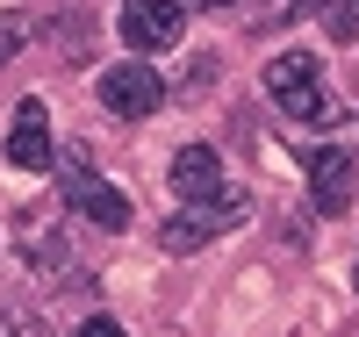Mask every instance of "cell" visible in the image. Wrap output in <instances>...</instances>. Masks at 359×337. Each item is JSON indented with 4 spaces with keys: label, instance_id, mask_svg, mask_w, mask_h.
Returning a JSON list of instances; mask_svg holds the SVG:
<instances>
[{
    "label": "cell",
    "instance_id": "cell-1",
    "mask_svg": "<svg viewBox=\"0 0 359 337\" xmlns=\"http://www.w3.org/2000/svg\"><path fill=\"white\" fill-rule=\"evenodd\" d=\"M266 94H273L294 122H316V130H331V122H338V101H331V86H323V72H316L309 50L266 57Z\"/></svg>",
    "mask_w": 359,
    "mask_h": 337
},
{
    "label": "cell",
    "instance_id": "cell-2",
    "mask_svg": "<svg viewBox=\"0 0 359 337\" xmlns=\"http://www.w3.org/2000/svg\"><path fill=\"white\" fill-rule=\"evenodd\" d=\"M50 165H57V158H50ZM57 187H65V201H72L94 230H130V194H123V187H108V179H94L79 151L57 165Z\"/></svg>",
    "mask_w": 359,
    "mask_h": 337
},
{
    "label": "cell",
    "instance_id": "cell-3",
    "mask_svg": "<svg viewBox=\"0 0 359 337\" xmlns=\"http://www.w3.org/2000/svg\"><path fill=\"white\" fill-rule=\"evenodd\" d=\"M245 216H252V201H245V194L230 187L223 201H194L187 216H165V230H158V244H165V252H201L208 237H223L230 223H245Z\"/></svg>",
    "mask_w": 359,
    "mask_h": 337
},
{
    "label": "cell",
    "instance_id": "cell-4",
    "mask_svg": "<svg viewBox=\"0 0 359 337\" xmlns=\"http://www.w3.org/2000/svg\"><path fill=\"white\" fill-rule=\"evenodd\" d=\"M158 101H165V79L144 65V57H123V65L101 72V108H108V115L144 122V115H158Z\"/></svg>",
    "mask_w": 359,
    "mask_h": 337
},
{
    "label": "cell",
    "instance_id": "cell-5",
    "mask_svg": "<svg viewBox=\"0 0 359 337\" xmlns=\"http://www.w3.org/2000/svg\"><path fill=\"white\" fill-rule=\"evenodd\" d=\"M180 36H187V8H180V0H123V43L137 57L172 50Z\"/></svg>",
    "mask_w": 359,
    "mask_h": 337
},
{
    "label": "cell",
    "instance_id": "cell-6",
    "mask_svg": "<svg viewBox=\"0 0 359 337\" xmlns=\"http://www.w3.org/2000/svg\"><path fill=\"white\" fill-rule=\"evenodd\" d=\"M50 108L43 101H22L15 108V130H8V165L15 172H50Z\"/></svg>",
    "mask_w": 359,
    "mask_h": 337
},
{
    "label": "cell",
    "instance_id": "cell-7",
    "mask_svg": "<svg viewBox=\"0 0 359 337\" xmlns=\"http://www.w3.org/2000/svg\"><path fill=\"white\" fill-rule=\"evenodd\" d=\"M172 194H180V201H223V194H230V172H223V158H216L208 144L172 151Z\"/></svg>",
    "mask_w": 359,
    "mask_h": 337
},
{
    "label": "cell",
    "instance_id": "cell-8",
    "mask_svg": "<svg viewBox=\"0 0 359 337\" xmlns=\"http://www.w3.org/2000/svg\"><path fill=\"white\" fill-rule=\"evenodd\" d=\"M352 187H359V179H352V158H345V151H316V158H309V194H316L323 216H345V208H352Z\"/></svg>",
    "mask_w": 359,
    "mask_h": 337
},
{
    "label": "cell",
    "instance_id": "cell-9",
    "mask_svg": "<svg viewBox=\"0 0 359 337\" xmlns=\"http://www.w3.org/2000/svg\"><path fill=\"white\" fill-rule=\"evenodd\" d=\"M22 252H29L36 273H65L72 266V244H65V230L50 223V208H29V216H22Z\"/></svg>",
    "mask_w": 359,
    "mask_h": 337
},
{
    "label": "cell",
    "instance_id": "cell-10",
    "mask_svg": "<svg viewBox=\"0 0 359 337\" xmlns=\"http://www.w3.org/2000/svg\"><path fill=\"white\" fill-rule=\"evenodd\" d=\"M323 29L338 43H359V0H323Z\"/></svg>",
    "mask_w": 359,
    "mask_h": 337
},
{
    "label": "cell",
    "instance_id": "cell-11",
    "mask_svg": "<svg viewBox=\"0 0 359 337\" xmlns=\"http://www.w3.org/2000/svg\"><path fill=\"white\" fill-rule=\"evenodd\" d=\"M22 36H29V22H22V15H0V65L22 50Z\"/></svg>",
    "mask_w": 359,
    "mask_h": 337
},
{
    "label": "cell",
    "instance_id": "cell-12",
    "mask_svg": "<svg viewBox=\"0 0 359 337\" xmlns=\"http://www.w3.org/2000/svg\"><path fill=\"white\" fill-rule=\"evenodd\" d=\"M0 337H43V323L22 316V309H0Z\"/></svg>",
    "mask_w": 359,
    "mask_h": 337
},
{
    "label": "cell",
    "instance_id": "cell-13",
    "mask_svg": "<svg viewBox=\"0 0 359 337\" xmlns=\"http://www.w3.org/2000/svg\"><path fill=\"white\" fill-rule=\"evenodd\" d=\"M79 337H123V323H115V316H86Z\"/></svg>",
    "mask_w": 359,
    "mask_h": 337
},
{
    "label": "cell",
    "instance_id": "cell-14",
    "mask_svg": "<svg viewBox=\"0 0 359 337\" xmlns=\"http://www.w3.org/2000/svg\"><path fill=\"white\" fill-rule=\"evenodd\" d=\"M194 8H230V0H194Z\"/></svg>",
    "mask_w": 359,
    "mask_h": 337
},
{
    "label": "cell",
    "instance_id": "cell-15",
    "mask_svg": "<svg viewBox=\"0 0 359 337\" xmlns=\"http://www.w3.org/2000/svg\"><path fill=\"white\" fill-rule=\"evenodd\" d=\"M352 287H359V266H352Z\"/></svg>",
    "mask_w": 359,
    "mask_h": 337
}]
</instances>
